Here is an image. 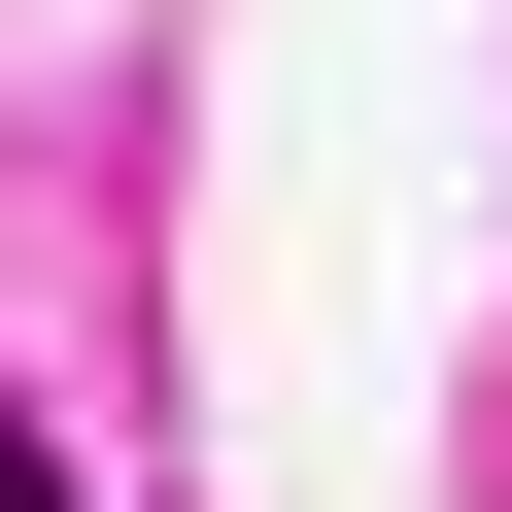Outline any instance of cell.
I'll return each mask as SVG.
<instances>
[{"label": "cell", "mask_w": 512, "mask_h": 512, "mask_svg": "<svg viewBox=\"0 0 512 512\" xmlns=\"http://www.w3.org/2000/svg\"><path fill=\"white\" fill-rule=\"evenodd\" d=\"M0 512H69V478H35V444H0Z\"/></svg>", "instance_id": "obj_1"}]
</instances>
